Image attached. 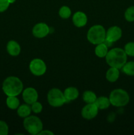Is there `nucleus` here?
<instances>
[{"mask_svg": "<svg viewBox=\"0 0 134 135\" xmlns=\"http://www.w3.org/2000/svg\"><path fill=\"white\" fill-rule=\"evenodd\" d=\"M105 58L106 63L110 67L121 69L127 62V55L124 50L120 47H115L108 51Z\"/></svg>", "mask_w": 134, "mask_h": 135, "instance_id": "nucleus-1", "label": "nucleus"}, {"mask_svg": "<svg viewBox=\"0 0 134 135\" xmlns=\"http://www.w3.org/2000/svg\"><path fill=\"white\" fill-rule=\"evenodd\" d=\"M2 88L7 96H17L23 90V84L17 76H9L4 80Z\"/></svg>", "mask_w": 134, "mask_h": 135, "instance_id": "nucleus-2", "label": "nucleus"}, {"mask_svg": "<svg viewBox=\"0 0 134 135\" xmlns=\"http://www.w3.org/2000/svg\"><path fill=\"white\" fill-rule=\"evenodd\" d=\"M87 38L92 44L97 45L102 43L106 39V30L102 25H94L88 30Z\"/></svg>", "mask_w": 134, "mask_h": 135, "instance_id": "nucleus-3", "label": "nucleus"}, {"mask_svg": "<svg viewBox=\"0 0 134 135\" xmlns=\"http://www.w3.org/2000/svg\"><path fill=\"white\" fill-rule=\"evenodd\" d=\"M109 100L111 105L115 107H123L130 102V96L125 90L122 88L114 89L110 92Z\"/></svg>", "mask_w": 134, "mask_h": 135, "instance_id": "nucleus-4", "label": "nucleus"}, {"mask_svg": "<svg viewBox=\"0 0 134 135\" xmlns=\"http://www.w3.org/2000/svg\"><path fill=\"white\" fill-rule=\"evenodd\" d=\"M23 125L25 130L32 135L39 134L43 130V123L40 119L35 115H29L24 118Z\"/></svg>", "mask_w": 134, "mask_h": 135, "instance_id": "nucleus-5", "label": "nucleus"}, {"mask_svg": "<svg viewBox=\"0 0 134 135\" xmlns=\"http://www.w3.org/2000/svg\"><path fill=\"white\" fill-rule=\"evenodd\" d=\"M47 101L50 105L58 108L67 103L64 93L60 90L54 88L50 90L47 94Z\"/></svg>", "mask_w": 134, "mask_h": 135, "instance_id": "nucleus-6", "label": "nucleus"}, {"mask_svg": "<svg viewBox=\"0 0 134 135\" xmlns=\"http://www.w3.org/2000/svg\"><path fill=\"white\" fill-rule=\"evenodd\" d=\"M29 69L33 75L39 76L45 73L47 71V66L42 59L36 58L30 61Z\"/></svg>", "mask_w": 134, "mask_h": 135, "instance_id": "nucleus-7", "label": "nucleus"}, {"mask_svg": "<svg viewBox=\"0 0 134 135\" xmlns=\"http://www.w3.org/2000/svg\"><path fill=\"white\" fill-rule=\"evenodd\" d=\"M99 109L97 105L93 104H87L81 109V114L83 118L87 120H91L95 118L98 114Z\"/></svg>", "mask_w": 134, "mask_h": 135, "instance_id": "nucleus-8", "label": "nucleus"}, {"mask_svg": "<svg viewBox=\"0 0 134 135\" xmlns=\"http://www.w3.org/2000/svg\"><path fill=\"white\" fill-rule=\"evenodd\" d=\"M50 32V28L44 22L36 24L32 28V34L34 36L38 38H42L47 36Z\"/></svg>", "mask_w": 134, "mask_h": 135, "instance_id": "nucleus-9", "label": "nucleus"}, {"mask_svg": "<svg viewBox=\"0 0 134 135\" xmlns=\"http://www.w3.org/2000/svg\"><path fill=\"white\" fill-rule=\"evenodd\" d=\"M22 98L26 104L31 105L38 100V92L32 87H28L22 92Z\"/></svg>", "mask_w": 134, "mask_h": 135, "instance_id": "nucleus-10", "label": "nucleus"}, {"mask_svg": "<svg viewBox=\"0 0 134 135\" xmlns=\"http://www.w3.org/2000/svg\"><path fill=\"white\" fill-rule=\"evenodd\" d=\"M122 36V29L117 26H111L106 31V40L110 42H117L121 38Z\"/></svg>", "mask_w": 134, "mask_h": 135, "instance_id": "nucleus-11", "label": "nucleus"}, {"mask_svg": "<svg viewBox=\"0 0 134 135\" xmlns=\"http://www.w3.org/2000/svg\"><path fill=\"white\" fill-rule=\"evenodd\" d=\"M72 22L76 27H83L87 22V17L84 12H76L72 17Z\"/></svg>", "mask_w": 134, "mask_h": 135, "instance_id": "nucleus-12", "label": "nucleus"}, {"mask_svg": "<svg viewBox=\"0 0 134 135\" xmlns=\"http://www.w3.org/2000/svg\"><path fill=\"white\" fill-rule=\"evenodd\" d=\"M64 96L66 100L67 103L73 101L78 98L79 96V91L76 87L70 86L66 88L64 91Z\"/></svg>", "mask_w": 134, "mask_h": 135, "instance_id": "nucleus-13", "label": "nucleus"}, {"mask_svg": "<svg viewBox=\"0 0 134 135\" xmlns=\"http://www.w3.org/2000/svg\"><path fill=\"white\" fill-rule=\"evenodd\" d=\"M7 50L11 56H17L20 53L21 48L18 42L14 40H11L7 45Z\"/></svg>", "mask_w": 134, "mask_h": 135, "instance_id": "nucleus-14", "label": "nucleus"}, {"mask_svg": "<svg viewBox=\"0 0 134 135\" xmlns=\"http://www.w3.org/2000/svg\"><path fill=\"white\" fill-rule=\"evenodd\" d=\"M120 76L119 69L115 67H110L106 73V79L110 83H114L118 79Z\"/></svg>", "mask_w": 134, "mask_h": 135, "instance_id": "nucleus-15", "label": "nucleus"}, {"mask_svg": "<svg viewBox=\"0 0 134 135\" xmlns=\"http://www.w3.org/2000/svg\"><path fill=\"white\" fill-rule=\"evenodd\" d=\"M99 109H106L110 106V102L109 98L105 96H101L97 98L94 103Z\"/></svg>", "mask_w": 134, "mask_h": 135, "instance_id": "nucleus-16", "label": "nucleus"}, {"mask_svg": "<svg viewBox=\"0 0 134 135\" xmlns=\"http://www.w3.org/2000/svg\"><path fill=\"white\" fill-rule=\"evenodd\" d=\"M108 51L109 50H108L107 46L104 42L97 44L95 49V54L98 57L100 58L105 57Z\"/></svg>", "mask_w": 134, "mask_h": 135, "instance_id": "nucleus-17", "label": "nucleus"}, {"mask_svg": "<svg viewBox=\"0 0 134 135\" xmlns=\"http://www.w3.org/2000/svg\"><path fill=\"white\" fill-rule=\"evenodd\" d=\"M32 112L31 107L28 105V104H22V105H19L17 108V113L19 117H22V118H26L30 115Z\"/></svg>", "mask_w": 134, "mask_h": 135, "instance_id": "nucleus-18", "label": "nucleus"}, {"mask_svg": "<svg viewBox=\"0 0 134 135\" xmlns=\"http://www.w3.org/2000/svg\"><path fill=\"white\" fill-rule=\"evenodd\" d=\"M6 104L11 109H16L19 107L20 101L17 96H8L6 100Z\"/></svg>", "mask_w": 134, "mask_h": 135, "instance_id": "nucleus-19", "label": "nucleus"}, {"mask_svg": "<svg viewBox=\"0 0 134 135\" xmlns=\"http://www.w3.org/2000/svg\"><path fill=\"white\" fill-rule=\"evenodd\" d=\"M122 71L128 76H134V61L126 62L122 67Z\"/></svg>", "mask_w": 134, "mask_h": 135, "instance_id": "nucleus-20", "label": "nucleus"}, {"mask_svg": "<svg viewBox=\"0 0 134 135\" xmlns=\"http://www.w3.org/2000/svg\"><path fill=\"white\" fill-rule=\"evenodd\" d=\"M97 96L91 90L85 91L83 94V100L87 104H93L97 100Z\"/></svg>", "mask_w": 134, "mask_h": 135, "instance_id": "nucleus-21", "label": "nucleus"}, {"mask_svg": "<svg viewBox=\"0 0 134 135\" xmlns=\"http://www.w3.org/2000/svg\"><path fill=\"white\" fill-rule=\"evenodd\" d=\"M59 14L62 18L67 19L71 16V10L68 7L63 6L59 9Z\"/></svg>", "mask_w": 134, "mask_h": 135, "instance_id": "nucleus-22", "label": "nucleus"}, {"mask_svg": "<svg viewBox=\"0 0 134 135\" xmlns=\"http://www.w3.org/2000/svg\"><path fill=\"white\" fill-rule=\"evenodd\" d=\"M125 19L128 22L134 21V6H131L127 8L124 13Z\"/></svg>", "mask_w": 134, "mask_h": 135, "instance_id": "nucleus-23", "label": "nucleus"}, {"mask_svg": "<svg viewBox=\"0 0 134 135\" xmlns=\"http://www.w3.org/2000/svg\"><path fill=\"white\" fill-rule=\"evenodd\" d=\"M123 50L127 55L130 57H134V42H130L126 44Z\"/></svg>", "mask_w": 134, "mask_h": 135, "instance_id": "nucleus-24", "label": "nucleus"}, {"mask_svg": "<svg viewBox=\"0 0 134 135\" xmlns=\"http://www.w3.org/2000/svg\"><path fill=\"white\" fill-rule=\"evenodd\" d=\"M31 109L34 113H39L43 109V106H42V104L38 102H35L34 103H33L32 104H31Z\"/></svg>", "mask_w": 134, "mask_h": 135, "instance_id": "nucleus-25", "label": "nucleus"}, {"mask_svg": "<svg viewBox=\"0 0 134 135\" xmlns=\"http://www.w3.org/2000/svg\"><path fill=\"white\" fill-rule=\"evenodd\" d=\"M9 127L5 121H0V135H7Z\"/></svg>", "mask_w": 134, "mask_h": 135, "instance_id": "nucleus-26", "label": "nucleus"}, {"mask_svg": "<svg viewBox=\"0 0 134 135\" xmlns=\"http://www.w3.org/2000/svg\"><path fill=\"white\" fill-rule=\"evenodd\" d=\"M9 3L8 0H0V13L5 11L9 7Z\"/></svg>", "mask_w": 134, "mask_h": 135, "instance_id": "nucleus-27", "label": "nucleus"}, {"mask_svg": "<svg viewBox=\"0 0 134 135\" xmlns=\"http://www.w3.org/2000/svg\"><path fill=\"white\" fill-rule=\"evenodd\" d=\"M49 134V135H53L54 133H52L51 131H50L49 130H42V131L40 132V133H39V134Z\"/></svg>", "mask_w": 134, "mask_h": 135, "instance_id": "nucleus-28", "label": "nucleus"}, {"mask_svg": "<svg viewBox=\"0 0 134 135\" xmlns=\"http://www.w3.org/2000/svg\"><path fill=\"white\" fill-rule=\"evenodd\" d=\"M8 1H9V3H14L15 2V1L16 0H8Z\"/></svg>", "mask_w": 134, "mask_h": 135, "instance_id": "nucleus-29", "label": "nucleus"}]
</instances>
